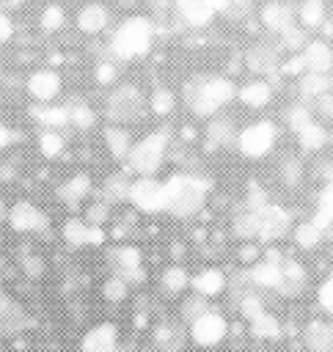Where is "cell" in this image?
<instances>
[{
    "mask_svg": "<svg viewBox=\"0 0 333 352\" xmlns=\"http://www.w3.org/2000/svg\"><path fill=\"white\" fill-rule=\"evenodd\" d=\"M168 148H171V135L168 129H157V132H149L146 138L135 140L129 154H127V170L129 173H138V176H154L165 157H168Z\"/></svg>",
    "mask_w": 333,
    "mask_h": 352,
    "instance_id": "277c9868",
    "label": "cell"
},
{
    "mask_svg": "<svg viewBox=\"0 0 333 352\" xmlns=\"http://www.w3.org/2000/svg\"><path fill=\"white\" fill-rule=\"evenodd\" d=\"M209 3H212L215 14H226V11H228V6H231V0H209Z\"/></svg>",
    "mask_w": 333,
    "mask_h": 352,
    "instance_id": "91938a15",
    "label": "cell"
},
{
    "mask_svg": "<svg viewBox=\"0 0 333 352\" xmlns=\"http://www.w3.org/2000/svg\"><path fill=\"white\" fill-rule=\"evenodd\" d=\"M28 324H30V319L22 311V305H17L8 294L0 292V336H14V333L25 330Z\"/></svg>",
    "mask_w": 333,
    "mask_h": 352,
    "instance_id": "ac0fdd59",
    "label": "cell"
},
{
    "mask_svg": "<svg viewBox=\"0 0 333 352\" xmlns=\"http://www.w3.org/2000/svg\"><path fill=\"white\" fill-rule=\"evenodd\" d=\"M316 297H319V305H322L327 314H333V275L319 286V294H316Z\"/></svg>",
    "mask_w": 333,
    "mask_h": 352,
    "instance_id": "11a10c76",
    "label": "cell"
},
{
    "mask_svg": "<svg viewBox=\"0 0 333 352\" xmlns=\"http://www.w3.org/2000/svg\"><path fill=\"white\" fill-rule=\"evenodd\" d=\"M149 110H151L154 116H160V118L171 116V113L176 110V94H173L168 85H157V88L151 91V96H149Z\"/></svg>",
    "mask_w": 333,
    "mask_h": 352,
    "instance_id": "e575fe53",
    "label": "cell"
},
{
    "mask_svg": "<svg viewBox=\"0 0 333 352\" xmlns=\"http://www.w3.org/2000/svg\"><path fill=\"white\" fill-rule=\"evenodd\" d=\"M135 209L146 212V214H157L165 212V184L157 182L154 176H138L129 184V198H127Z\"/></svg>",
    "mask_w": 333,
    "mask_h": 352,
    "instance_id": "52a82bcc",
    "label": "cell"
},
{
    "mask_svg": "<svg viewBox=\"0 0 333 352\" xmlns=\"http://www.w3.org/2000/svg\"><path fill=\"white\" fill-rule=\"evenodd\" d=\"M204 140H206V148H223L234 140V121L231 118H220V116H212L206 132H204Z\"/></svg>",
    "mask_w": 333,
    "mask_h": 352,
    "instance_id": "cb8c5ba5",
    "label": "cell"
},
{
    "mask_svg": "<svg viewBox=\"0 0 333 352\" xmlns=\"http://www.w3.org/2000/svg\"><path fill=\"white\" fill-rule=\"evenodd\" d=\"M239 311H242L245 319H256V316L264 311V302H261L256 294H245V297L239 300Z\"/></svg>",
    "mask_w": 333,
    "mask_h": 352,
    "instance_id": "816d5d0a",
    "label": "cell"
},
{
    "mask_svg": "<svg viewBox=\"0 0 333 352\" xmlns=\"http://www.w3.org/2000/svg\"><path fill=\"white\" fill-rule=\"evenodd\" d=\"M305 72H316V74H327L333 72V50L325 38H308L305 47L300 50Z\"/></svg>",
    "mask_w": 333,
    "mask_h": 352,
    "instance_id": "5bb4252c",
    "label": "cell"
},
{
    "mask_svg": "<svg viewBox=\"0 0 333 352\" xmlns=\"http://www.w3.org/2000/svg\"><path fill=\"white\" fill-rule=\"evenodd\" d=\"M325 0H303L300 8H297V22L305 28V30H316L322 22H325Z\"/></svg>",
    "mask_w": 333,
    "mask_h": 352,
    "instance_id": "836d02e7",
    "label": "cell"
},
{
    "mask_svg": "<svg viewBox=\"0 0 333 352\" xmlns=\"http://www.w3.org/2000/svg\"><path fill=\"white\" fill-rule=\"evenodd\" d=\"M132 143H135V140H132V135H129L127 126H121V124H110V126L105 129V146H107V151H110L113 160H127Z\"/></svg>",
    "mask_w": 333,
    "mask_h": 352,
    "instance_id": "d4e9b609",
    "label": "cell"
},
{
    "mask_svg": "<svg viewBox=\"0 0 333 352\" xmlns=\"http://www.w3.org/2000/svg\"><path fill=\"white\" fill-rule=\"evenodd\" d=\"M281 74H286V77H300L303 72H305V63H303V55L300 52H292V58H286L281 66Z\"/></svg>",
    "mask_w": 333,
    "mask_h": 352,
    "instance_id": "f5cc1de1",
    "label": "cell"
},
{
    "mask_svg": "<svg viewBox=\"0 0 333 352\" xmlns=\"http://www.w3.org/2000/svg\"><path fill=\"white\" fill-rule=\"evenodd\" d=\"M116 80H118V66H116V60H102V63H96V82H102V85H116Z\"/></svg>",
    "mask_w": 333,
    "mask_h": 352,
    "instance_id": "f907efd6",
    "label": "cell"
},
{
    "mask_svg": "<svg viewBox=\"0 0 333 352\" xmlns=\"http://www.w3.org/2000/svg\"><path fill=\"white\" fill-rule=\"evenodd\" d=\"M146 110H149V102L143 96V91L132 82H121L116 85L110 94H107V102H105V116L110 124H135V121H143L146 118Z\"/></svg>",
    "mask_w": 333,
    "mask_h": 352,
    "instance_id": "5b68a950",
    "label": "cell"
},
{
    "mask_svg": "<svg viewBox=\"0 0 333 352\" xmlns=\"http://www.w3.org/2000/svg\"><path fill=\"white\" fill-rule=\"evenodd\" d=\"M116 346H118V330L107 322L91 327L80 341V352H116Z\"/></svg>",
    "mask_w": 333,
    "mask_h": 352,
    "instance_id": "e0dca14e",
    "label": "cell"
},
{
    "mask_svg": "<svg viewBox=\"0 0 333 352\" xmlns=\"http://www.w3.org/2000/svg\"><path fill=\"white\" fill-rule=\"evenodd\" d=\"M107 264H110L113 275L124 278L127 283H135V280L146 278L143 264H140V250L132 248V245H118V248L107 250Z\"/></svg>",
    "mask_w": 333,
    "mask_h": 352,
    "instance_id": "9c48e42d",
    "label": "cell"
},
{
    "mask_svg": "<svg viewBox=\"0 0 333 352\" xmlns=\"http://www.w3.org/2000/svg\"><path fill=\"white\" fill-rule=\"evenodd\" d=\"M281 272H283V278H281L278 292L286 294V297L300 294L303 286H305V270H303L297 261H283V264H281Z\"/></svg>",
    "mask_w": 333,
    "mask_h": 352,
    "instance_id": "f546056e",
    "label": "cell"
},
{
    "mask_svg": "<svg viewBox=\"0 0 333 352\" xmlns=\"http://www.w3.org/2000/svg\"><path fill=\"white\" fill-rule=\"evenodd\" d=\"M6 220L11 223L14 231H22V234L47 231V214H44L36 204H30V201H19V204H14V206L8 209V217H6Z\"/></svg>",
    "mask_w": 333,
    "mask_h": 352,
    "instance_id": "30bf717a",
    "label": "cell"
},
{
    "mask_svg": "<svg viewBox=\"0 0 333 352\" xmlns=\"http://www.w3.org/2000/svg\"><path fill=\"white\" fill-rule=\"evenodd\" d=\"M63 22H66V14H63L61 6H47V8L41 11V30H44V33H55V30H61Z\"/></svg>",
    "mask_w": 333,
    "mask_h": 352,
    "instance_id": "f6af8a7d",
    "label": "cell"
},
{
    "mask_svg": "<svg viewBox=\"0 0 333 352\" xmlns=\"http://www.w3.org/2000/svg\"><path fill=\"white\" fill-rule=\"evenodd\" d=\"M154 338H157L160 352H179L182 341H184V333H182L179 324H162V327H157Z\"/></svg>",
    "mask_w": 333,
    "mask_h": 352,
    "instance_id": "8d00e7d4",
    "label": "cell"
},
{
    "mask_svg": "<svg viewBox=\"0 0 333 352\" xmlns=\"http://www.w3.org/2000/svg\"><path fill=\"white\" fill-rule=\"evenodd\" d=\"M129 179L127 173H110L105 182H102V190H99V198H105L110 206L113 204H124L129 198Z\"/></svg>",
    "mask_w": 333,
    "mask_h": 352,
    "instance_id": "4316f807",
    "label": "cell"
},
{
    "mask_svg": "<svg viewBox=\"0 0 333 352\" xmlns=\"http://www.w3.org/2000/svg\"><path fill=\"white\" fill-rule=\"evenodd\" d=\"M259 19H261V25L270 33L281 36L283 30H289L292 25H297V11L289 3H283V0H267L261 6V11H259Z\"/></svg>",
    "mask_w": 333,
    "mask_h": 352,
    "instance_id": "8fae6325",
    "label": "cell"
},
{
    "mask_svg": "<svg viewBox=\"0 0 333 352\" xmlns=\"http://www.w3.org/2000/svg\"><path fill=\"white\" fill-rule=\"evenodd\" d=\"M165 212L173 217H193L204 209L209 184L193 173H173L165 182Z\"/></svg>",
    "mask_w": 333,
    "mask_h": 352,
    "instance_id": "3957f363",
    "label": "cell"
},
{
    "mask_svg": "<svg viewBox=\"0 0 333 352\" xmlns=\"http://www.w3.org/2000/svg\"><path fill=\"white\" fill-rule=\"evenodd\" d=\"M193 341L201 346H215L226 336V319L217 311H204L198 319H193Z\"/></svg>",
    "mask_w": 333,
    "mask_h": 352,
    "instance_id": "7c38bea8",
    "label": "cell"
},
{
    "mask_svg": "<svg viewBox=\"0 0 333 352\" xmlns=\"http://www.w3.org/2000/svg\"><path fill=\"white\" fill-rule=\"evenodd\" d=\"M297 143H300L303 151L316 154V151L325 148V143H327V129H325L319 121H311V124H305V126L297 132Z\"/></svg>",
    "mask_w": 333,
    "mask_h": 352,
    "instance_id": "4dcf8cb0",
    "label": "cell"
},
{
    "mask_svg": "<svg viewBox=\"0 0 333 352\" xmlns=\"http://www.w3.org/2000/svg\"><path fill=\"white\" fill-rule=\"evenodd\" d=\"M88 192H91V179H88V173H74L72 179H66V182L58 187V198H61L66 206H77Z\"/></svg>",
    "mask_w": 333,
    "mask_h": 352,
    "instance_id": "484cf974",
    "label": "cell"
},
{
    "mask_svg": "<svg viewBox=\"0 0 333 352\" xmlns=\"http://www.w3.org/2000/svg\"><path fill=\"white\" fill-rule=\"evenodd\" d=\"M278 143V124L275 121H253L245 129L237 132V148L242 157L248 160H261L264 154L272 151V146Z\"/></svg>",
    "mask_w": 333,
    "mask_h": 352,
    "instance_id": "8992f818",
    "label": "cell"
},
{
    "mask_svg": "<svg viewBox=\"0 0 333 352\" xmlns=\"http://www.w3.org/2000/svg\"><path fill=\"white\" fill-rule=\"evenodd\" d=\"M281 179L286 187H297L303 182V162L297 157H289L281 162Z\"/></svg>",
    "mask_w": 333,
    "mask_h": 352,
    "instance_id": "bcb514c9",
    "label": "cell"
},
{
    "mask_svg": "<svg viewBox=\"0 0 333 352\" xmlns=\"http://www.w3.org/2000/svg\"><path fill=\"white\" fill-rule=\"evenodd\" d=\"M190 286L201 297H215V294H220L226 289V275L220 270H215V267H206V270H201L198 275L190 278Z\"/></svg>",
    "mask_w": 333,
    "mask_h": 352,
    "instance_id": "7402d4cb",
    "label": "cell"
},
{
    "mask_svg": "<svg viewBox=\"0 0 333 352\" xmlns=\"http://www.w3.org/2000/svg\"><path fill=\"white\" fill-rule=\"evenodd\" d=\"M107 217H110V204L105 198H96L85 212V223H91V226H102Z\"/></svg>",
    "mask_w": 333,
    "mask_h": 352,
    "instance_id": "7dc6e473",
    "label": "cell"
},
{
    "mask_svg": "<svg viewBox=\"0 0 333 352\" xmlns=\"http://www.w3.org/2000/svg\"><path fill=\"white\" fill-rule=\"evenodd\" d=\"M14 140H17L14 129H11L8 124H3V121H0V148H8V146H11Z\"/></svg>",
    "mask_w": 333,
    "mask_h": 352,
    "instance_id": "680465c9",
    "label": "cell"
},
{
    "mask_svg": "<svg viewBox=\"0 0 333 352\" xmlns=\"http://www.w3.org/2000/svg\"><path fill=\"white\" fill-rule=\"evenodd\" d=\"M237 96V85L226 74H193L182 82V99L198 118L217 116L220 107H226Z\"/></svg>",
    "mask_w": 333,
    "mask_h": 352,
    "instance_id": "6da1fadb",
    "label": "cell"
},
{
    "mask_svg": "<svg viewBox=\"0 0 333 352\" xmlns=\"http://www.w3.org/2000/svg\"><path fill=\"white\" fill-rule=\"evenodd\" d=\"M107 25H110V11L102 3H88L77 14V30L80 33L94 36V33H102Z\"/></svg>",
    "mask_w": 333,
    "mask_h": 352,
    "instance_id": "d6986e66",
    "label": "cell"
},
{
    "mask_svg": "<svg viewBox=\"0 0 333 352\" xmlns=\"http://www.w3.org/2000/svg\"><path fill=\"white\" fill-rule=\"evenodd\" d=\"M204 311H209V308H206V297H201V294L187 297V300H184V305H182V316H184V319H190V322H193V319H198Z\"/></svg>",
    "mask_w": 333,
    "mask_h": 352,
    "instance_id": "681fc988",
    "label": "cell"
},
{
    "mask_svg": "<svg viewBox=\"0 0 333 352\" xmlns=\"http://www.w3.org/2000/svg\"><path fill=\"white\" fill-rule=\"evenodd\" d=\"M66 110H69V124L77 126V129H91V126L96 124V113H94V107H91L88 102H83V99L69 102Z\"/></svg>",
    "mask_w": 333,
    "mask_h": 352,
    "instance_id": "d590c367",
    "label": "cell"
},
{
    "mask_svg": "<svg viewBox=\"0 0 333 352\" xmlns=\"http://www.w3.org/2000/svg\"><path fill=\"white\" fill-rule=\"evenodd\" d=\"M322 236H325V231H322L314 220H305V223H300V226L294 228V242H297V248H303V250H314V248L322 242Z\"/></svg>",
    "mask_w": 333,
    "mask_h": 352,
    "instance_id": "74e56055",
    "label": "cell"
},
{
    "mask_svg": "<svg viewBox=\"0 0 333 352\" xmlns=\"http://www.w3.org/2000/svg\"><path fill=\"white\" fill-rule=\"evenodd\" d=\"M63 146H66V140H63V135H61L58 129H44V132L39 135V151H41L47 160L61 157V154H63Z\"/></svg>",
    "mask_w": 333,
    "mask_h": 352,
    "instance_id": "b9f144b4",
    "label": "cell"
},
{
    "mask_svg": "<svg viewBox=\"0 0 333 352\" xmlns=\"http://www.w3.org/2000/svg\"><path fill=\"white\" fill-rule=\"evenodd\" d=\"M281 66V58H278V50L270 47L267 41H256L248 47L245 52V69L250 74H270Z\"/></svg>",
    "mask_w": 333,
    "mask_h": 352,
    "instance_id": "4fadbf2b",
    "label": "cell"
},
{
    "mask_svg": "<svg viewBox=\"0 0 333 352\" xmlns=\"http://www.w3.org/2000/svg\"><path fill=\"white\" fill-rule=\"evenodd\" d=\"M173 14L187 28H206L215 16V8L209 0H173Z\"/></svg>",
    "mask_w": 333,
    "mask_h": 352,
    "instance_id": "9a60e30c",
    "label": "cell"
},
{
    "mask_svg": "<svg viewBox=\"0 0 333 352\" xmlns=\"http://www.w3.org/2000/svg\"><path fill=\"white\" fill-rule=\"evenodd\" d=\"M259 239L261 242H278V239H283L286 234H289V228H292V217H289V212L283 209V206H278V204H264L259 212Z\"/></svg>",
    "mask_w": 333,
    "mask_h": 352,
    "instance_id": "ba28073f",
    "label": "cell"
},
{
    "mask_svg": "<svg viewBox=\"0 0 333 352\" xmlns=\"http://www.w3.org/2000/svg\"><path fill=\"white\" fill-rule=\"evenodd\" d=\"M319 30H322V38H325V41H327V38H330V36H333V19H325V22H322V25H319Z\"/></svg>",
    "mask_w": 333,
    "mask_h": 352,
    "instance_id": "94428289",
    "label": "cell"
},
{
    "mask_svg": "<svg viewBox=\"0 0 333 352\" xmlns=\"http://www.w3.org/2000/svg\"><path fill=\"white\" fill-rule=\"evenodd\" d=\"M187 283H190V278H187L184 267H179V264H173V267H168V270L162 272V289L171 292V294H179Z\"/></svg>",
    "mask_w": 333,
    "mask_h": 352,
    "instance_id": "ee69618b",
    "label": "cell"
},
{
    "mask_svg": "<svg viewBox=\"0 0 333 352\" xmlns=\"http://www.w3.org/2000/svg\"><path fill=\"white\" fill-rule=\"evenodd\" d=\"M8 214H6V209H3V204H0V220H6Z\"/></svg>",
    "mask_w": 333,
    "mask_h": 352,
    "instance_id": "be15d7a7",
    "label": "cell"
},
{
    "mask_svg": "<svg viewBox=\"0 0 333 352\" xmlns=\"http://www.w3.org/2000/svg\"><path fill=\"white\" fill-rule=\"evenodd\" d=\"M248 278H250V283H253V286H261V289H278V286H281L283 272H281V264L259 261V264H253V267H250Z\"/></svg>",
    "mask_w": 333,
    "mask_h": 352,
    "instance_id": "83f0119b",
    "label": "cell"
},
{
    "mask_svg": "<svg viewBox=\"0 0 333 352\" xmlns=\"http://www.w3.org/2000/svg\"><path fill=\"white\" fill-rule=\"evenodd\" d=\"M305 346L311 352H330L333 349V327L325 322H308L305 324Z\"/></svg>",
    "mask_w": 333,
    "mask_h": 352,
    "instance_id": "f1b7e54d",
    "label": "cell"
},
{
    "mask_svg": "<svg viewBox=\"0 0 333 352\" xmlns=\"http://www.w3.org/2000/svg\"><path fill=\"white\" fill-rule=\"evenodd\" d=\"M28 94L36 102H52L61 94V74L52 69H39L28 77Z\"/></svg>",
    "mask_w": 333,
    "mask_h": 352,
    "instance_id": "2e32d148",
    "label": "cell"
},
{
    "mask_svg": "<svg viewBox=\"0 0 333 352\" xmlns=\"http://www.w3.org/2000/svg\"><path fill=\"white\" fill-rule=\"evenodd\" d=\"M239 256H242V258H248V261H250V258H253V256H256V250H253V248H242V253H239Z\"/></svg>",
    "mask_w": 333,
    "mask_h": 352,
    "instance_id": "6125c7cd",
    "label": "cell"
},
{
    "mask_svg": "<svg viewBox=\"0 0 333 352\" xmlns=\"http://www.w3.org/2000/svg\"><path fill=\"white\" fill-rule=\"evenodd\" d=\"M322 231H330L333 226V182H327L316 195V212L311 217Z\"/></svg>",
    "mask_w": 333,
    "mask_h": 352,
    "instance_id": "1f68e13d",
    "label": "cell"
},
{
    "mask_svg": "<svg viewBox=\"0 0 333 352\" xmlns=\"http://www.w3.org/2000/svg\"><path fill=\"white\" fill-rule=\"evenodd\" d=\"M11 36H14V22H11V16H8V14H3V11H0V44H6Z\"/></svg>",
    "mask_w": 333,
    "mask_h": 352,
    "instance_id": "6f0895ef",
    "label": "cell"
},
{
    "mask_svg": "<svg viewBox=\"0 0 333 352\" xmlns=\"http://www.w3.org/2000/svg\"><path fill=\"white\" fill-rule=\"evenodd\" d=\"M102 294H105L110 302L124 300V297H127V280H124V278H118V275L107 278V280H105V286H102Z\"/></svg>",
    "mask_w": 333,
    "mask_h": 352,
    "instance_id": "c3c4849f",
    "label": "cell"
},
{
    "mask_svg": "<svg viewBox=\"0 0 333 352\" xmlns=\"http://www.w3.org/2000/svg\"><path fill=\"white\" fill-rule=\"evenodd\" d=\"M237 99L245 104V107H267L270 104V99H272V85L267 82V80H248V82H242L239 88H237Z\"/></svg>",
    "mask_w": 333,
    "mask_h": 352,
    "instance_id": "ffe728a7",
    "label": "cell"
},
{
    "mask_svg": "<svg viewBox=\"0 0 333 352\" xmlns=\"http://www.w3.org/2000/svg\"><path fill=\"white\" fill-rule=\"evenodd\" d=\"M30 118L39 121L44 129H61L69 124V110L66 104H52V102H36L30 107Z\"/></svg>",
    "mask_w": 333,
    "mask_h": 352,
    "instance_id": "44dd1931",
    "label": "cell"
},
{
    "mask_svg": "<svg viewBox=\"0 0 333 352\" xmlns=\"http://www.w3.org/2000/svg\"><path fill=\"white\" fill-rule=\"evenodd\" d=\"M22 270L30 275V278H41L44 275V261L39 258V256H22Z\"/></svg>",
    "mask_w": 333,
    "mask_h": 352,
    "instance_id": "db71d44e",
    "label": "cell"
},
{
    "mask_svg": "<svg viewBox=\"0 0 333 352\" xmlns=\"http://www.w3.org/2000/svg\"><path fill=\"white\" fill-rule=\"evenodd\" d=\"M250 333L256 336V338H278L281 336V324H278V319L272 316V314H267V311H261L256 319H250Z\"/></svg>",
    "mask_w": 333,
    "mask_h": 352,
    "instance_id": "60d3db41",
    "label": "cell"
},
{
    "mask_svg": "<svg viewBox=\"0 0 333 352\" xmlns=\"http://www.w3.org/2000/svg\"><path fill=\"white\" fill-rule=\"evenodd\" d=\"M314 110H316L322 118H333V94L327 91V94L316 96V99H314Z\"/></svg>",
    "mask_w": 333,
    "mask_h": 352,
    "instance_id": "9f6ffc18",
    "label": "cell"
},
{
    "mask_svg": "<svg viewBox=\"0 0 333 352\" xmlns=\"http://www.w3.org/2000/svg\"><path fill=\"white\" fill-rule=\"evenodd\" d=\"M278 38H281V47H283V50H289V52H300V50L305 47V41H308V30H305L303 25H292V28L283 30Z\"/></svg>",
    "mask_w": 333,
    "mask_h": 352,
    "instance_id": "7bdbcfd3",
    "label": "cell"
},
{
    "mask_svg": "<svg viewBox=\"0 0 333 352\" xmlns=\"http://www.w3.org/2000/svg\"><path fill=\"white\" fill-rule=\"evenodd\" d=\"M283 118H286V126L297 135L305 124H311V121H314V110H311L305 102H294V104H289V107H286Z\"/></svg>",
    "mask_w": 333,
    "mask_h": 352,
    "instance_id": "f35d334b",
    "label": "cell"
},
{
    "mask_svg": "<svg viewBox=\"0 0 333 352\" xmlns=\"http://www.w3.org/2000/svg\"><path fill=\"white\" fill-rule=\"evenodd\" d=\"M333 88V72L327 74H316V72H303L297 77V91L303 99H316L322 94H327Z\"/></svg>",
    "mask_w": 333,
    "mask_h": 352,
    "instance_id": "603a6c76",
    "label": "cell"
},
{
    "mask_svg": "<svg viewBox=\"0 0 333 352\" xmlns=\"http://www.w3.org/2000/svg\"><path fill=\"white\" fill-rule=\"evenodd\" d=\"M154 41V22L146 14H132L110 33V55L116 60H135L149 55Z\"/></svg>",
    "mask_w": 333,
    "mask_h": 352,
    "instance_id": "7a4b0ae2",
    "label": "cell"
},
{
    "mask_svg": "<svg viewBox=\"0 0 333 352\" xmlns=\"http://www.w3.org/2000/svg\"><path fill=\"white\" fill-rule=\"evenodd\" d=\"M88 231H91V226H88L85 220H80V217H69V220L63 223V239H66V245H72V248L88 245Z\"/></svg>",
    "mask_w": 333,
    "mask_h": 352,
    "instance_id": "ab89813d",
    "label": "cell"
},
{
    "mask_svg": "<svg viewBox=\"0 0 333 352\" xmlns=\"http://www.w3.org/2000/svg\"><path fill=\"white\" fill-rule=\"evenodd\" d=\"M231 231H234V236H239V239H245V242H248V239H259V214L245 206L242 212L234 214Z\"/></svg>",
    "mask_w": 333,
    "mask_h": 352,
    "instance_id": "d6a6232c",
    "label": "cell"
},
{
    "mask_svg": "<svg viewBox=\"0 0 333 352\" xmlns=\"http://www.w3.org/2000/svg\"><path fill=\"white\" fill-rule=\"evenodd\" d=\"M121 6H135V0H121Z\"/></svg>",
    "mask_w": 333,
    "mask_h": 352,
    "instance_id": "e7e4bbea",
    "label": "cell"
}]
</instances>
